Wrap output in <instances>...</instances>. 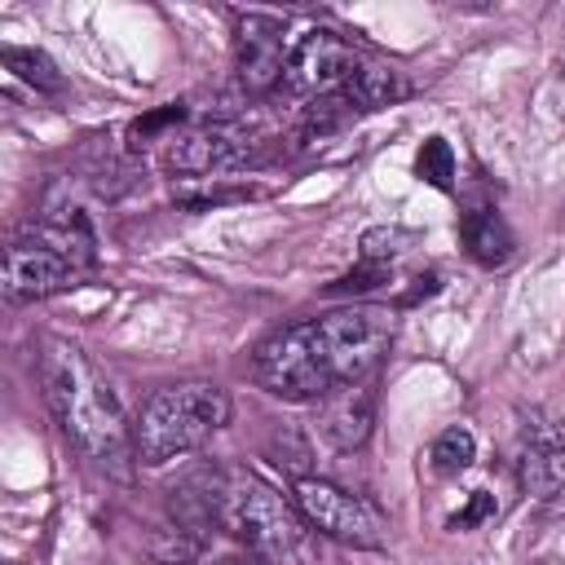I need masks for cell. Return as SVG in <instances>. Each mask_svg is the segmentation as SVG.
Here are the masks:
<instances>
[{
	"mask_svg": "<svg viewBox=\"0 0 565 565\" xmlns=\"http://www.w3.org/2000/svg\"><path fill=\"white\" fill-rule=\"evenodd\" d=\"M44 397H49L62 433L93 463H115L132 446V428L124 424V411H119L110 384L66 340H53L44 353Z\"/></svg>",
	"mask_w": 565,
	"mask_h": 565,
	"instance_id": "6da1fadb",
	"label": "cell"
},
{
	"mask_svg": "<svg viewBox=\"0 0 565 565\" xmlns=\"http://www.w3.org/2000/svg\"><path fill=\"white\" fill-rule=\"evenodd\" d=\"M230 419V397L216 384H172L146 397L132 419V455L146 468L199 450Z\"/></svg>",
	"mask_w": 565,
	"mask_h": 565,
	"instance_id": "7a4b0ae2",
	"label": "cell"
},
{
	"mask_svg": "<svg viewBox=\"0 0 565 565\" xmlns=\"http://www.w3.org/2000/svg\"><path fill=\"white\" fill-rule=\"evenodd\" d=\"M313 353L331 380V393L340 384L371 380L375 366L384 362L393 335H397V313L384 305H344L309 322Z\"/></svg>",
	"mask_w": 565,
	"mask_h": 565,
	"instance_id": "3957f363",
	"label": "cell"
},
{
	"mask_svg": "<svg viewBox=\"0 0 565 565\" xmlns=\"http://www.w3.org/2000/svg\"><path fill=\"white\" fill-rule=\"evenodd\" d=\"M221 516L269 561V565H300L309 543V521L300 516L296 499L287 503L274 486L252 472H238L221 486Z\"/></svg>",
	"mask_w": 565,
	"mask_h": 565,
	"instance_id": "277c9868",
	"label": "cell"
},
{
	"mask_svg": "<svg viewBox=\"0 0 565 565\" xmlns=\"http://www.w3.org/2000/svg\"><path fill=\"white\" fill-rule=\"evenodd\" d=\"M291 499H296L300 516L309 521V530L322 534V539H335V543H349V547H380L384 543L380 512L362 494H353V490H344L327 477H296Z\"/></svg>",
	"mask_w": 565,
	"mask_h": 565,
	"instance_id": "5b68a950",
	"label": "cell"
},
{
	"mask_svg": "<svg viewBox=\"0 0 565 565\" xmlns=\"http://www.w3.org/2000/svg\"><path fill=\"white\" fill-rule=\"evenodd\" d=\"M256 380L274 393V397H287V402H318L331 393V380L313 353V335H309V322H296V327H282L274 331L256 358Z\"/></svg>",
	"mask_w": 565,
	"mask_h": 565,
	"instance_id": "8992f818",
	"label": "cell"
},
{
	"mask_svg": "<svg viewBox=\"0 0 565 565\" xmlns=\"http://www.w3.org/2000/svg\"><path fill=\"white\" fill-rule=\"evenodd\" d=\"M291 44L282 40V22L269 13H243L234 22V71L247 93H269L287 75Z\"/></svg>",
	"mask_w": 565,
	"mask_h": 565,
	"instance_id": "52a82bcc",
	"label": "cell"
},
{
	"mask_svg": "<svg viewBox=\"0 0 565 565\" xmlns=\"http://www.w3.org/2000/svg\"><path fill=\"white\" fill-rule=\"evenodd\" d=\"M353 66H358V53H353L335 31L313 26V31H305V35L291 44L282 84H287L291 93H313V97H322V93H340V84L349 79Z\"/></svg>",
	"mask_w": 565,
	"mask_h": 565,
	"instance_id": "ba28073f",
	"label": "cell"
},
{
	"mask_svg": "<svg viewBox=\"0 0 565 565\" xmlns=\"http://www.w3.org/2000/svg\"><path fill=\"white\" fill-rule=\"evenodd\" d=\"M79 282V269L71 260H62L57 252L31 243V238H13L4 247V269H0V287L13 305L26 300H44L53 291H66Z\"/></svg>",
	"mask_w": 565,
	"mask_h": 565,
	"instance_id": "9c48e42d",
	"label": "cell"
},
{
	"mask_svg": "<svg viewBox=\"0 0 565 565\" xmlns=\"http://www.w3.org/2000/svg\"><path fill=\"white\" fill-rule=\"evenodd\" d=\"M252 137L243 128L230 124H212V128H194L172 137L168 146V168L185 172V177H203V172H221V168H238L252 159Z\"/></svg>",
	"mask_w": 565,
	"mask_h": 565,
	"instance_id": "30bf717a",
	"label": "cell"
},
{
	"mask_svg": "<svg viewBox=\"0 0 565 565\" xmlns=\"http://www.w3.org/2000/svg\"><path fill=\"white\" fill-rule=\"evenodd\" d=\"M375 375L371 380H358V384H340L335 393L322 397V437L335 446V450H353L371 437V424H375Z\"/></svg>",
	"mask_w": 565,
	"mask_h": 565,
	"instance_id": "8fae6325",
	"label": "cell"
},
{
	"mask_svg": "<svg viewBox=\"0 0 565 565\" xmlns=\"http://www.w3.org/2000/svg\"><path fill=\"white\" fill-rule=\"evenodd\" d=\"M411 93L406 75L388 62H371V57H358V66L349 71V79L340 84V97L353 106V110H380V106H393Z\"/></svg>",
	"mask_w": 565,
	"mask_h": 565,
	"instance_id": "7c38bea8",
	"label": "cell"
},
{
	"mask_svg": "<svg viewBox=\"0 0 565 565\" xmlns=\"http://www.w3.org/2000/svg\"><path fill=\"white\" fill-rule=\"evenodd\" d=\"M459 238H463V252H468L477 265H503V260L512 256V230H508V221H503L494 207H472V212H463Z\"/></svg>",
	"mask_w": 565,
	"mask_h": 565,
	"instance_id": "4fadbf2b",
	"label": "cell"
},
{
	"mask_svg": "<svg viewBox=\"0 0 565 565\" xmlns=\"http://www.w3.org/2000/svg\"><path fill=\"white\" fill-rule=\"evenodd\" d=\"M516 477L530 494H556L565 486V455L561 450H539V446H521L516 459Z\"/></svg>",
	"mask_w": 565,
	"mask_h": 565,
	"instance_id": "5bb4252c",
	"label": "cell"
},
{
	"mask_svg": "<svg viewBox=\"0 0 565 565\" xmlns=\"http://www.w3.org/2000/svg\"><path fill=\"white\" fill-rule=\"evenodd\" d=\"M472 459H477V437H472L463 424L441 428L437 441H433V450H428V463H433L437 477H459Z\"/></svg>",
	"mask_w": 565,
	"mask_h": 565,
	"instance_id": "9a60e30c",
	"label": "cell"
},
{
	"mask_svg": "<svg viewBox=\"0 0 565 565\" xmlns=\"http://www.w3.org/2000/svg\"><path fill=\"white\" fill-rule=\"evenodd\" d=\"M415 177L428 181L433 190H455V150L446 137H428L415 154Z\"/></svg>",
	"mask_w": 565,
	"mask_h": 565,
	"instance_id": "2e32d148",
	"label": "cell"
},
{
	"mask_svg": "<svg viewBox=\"0 0 565 565\" xmlns=\"http://www.w3.org/2000/svg\"><path fill=\"white\" fill-rule=\"evenodd\" d=\"M4 62H9V71H13L18 79H26V84L40 88V93H57V88H62L57 66H53L40 49H4Z\"/></svg>",
	"mask_w": 565,
	"mask_h": 565,
	"instance_id": "e0dca14e",
	"label": "cell"
},
{
	"mask_svg": "<svg viewBox=\"0 0 565 565\" xmlns=\"http://www.w3.org/2000/svg\"><path fill=\"white\" fill-rule=\"evenodd\" d=\"M521 441L539 446V450H561L565 455V419L547 415V411H530L525 424H521Z\"/></svg>",
	"mask_w": 565,
	"mask_h": 565,
	"instance_id": "ac0fdd59",
	"label": "cell"
},
{
	"mask_svg": "<svg viewBox=\"0 0 565 565\" xmlns=\"http://www.w3.org/2000/svg\"><path fill=\"white\" fill-rule=\"evenodd\" d=\"M406 243H411V234H402V230H366V238H362V256H366L371 265H384V260H393Z\"/></svg>",
	"mask_w": 565,
	"mask_h": 565,
	"instance_id": "d6986e66",
	"label": "cell"
},
{
	"mask_svg": "<svg viewBox=\"0 0 565 565\" xmlns=\"http://www.w3.org/2000/svg\"><path fill=\"white\" fill-rule=\"evenodd\" d=\"M388 278V269L384 265H362V269H353V274H344V278H335L327 291H335V296H344V291H371V287H380Z\"/></svg>",
	"mask_w": 565,
	"mask_h": 565,
	"instance_id": "ffe728a7",
	"label": "cell"
},
{
	"mask_svg": "<svg viewBox=\"0 0 565 565\" xmlns=\"http://www.w3.org/2000/svg\"><path fill=\"white\" fill-rule=\"evenodd\" d=\"M490 516H494V499H490L486 490H477V494L468 499V508L450 516V530H472V525H481V521H490Z\"/></svg>",
	"mask_w": 565,
	"mask_h": 565,
	"instance_id": "44dd1931",
	"label": "cell"
},
{
	"mask_svg": "<svg viewBox=\"0 0 565 565\" xmlns=\"http://www.w3.org/2000/svg\"><path fill=\"white\" fill-rule=\"evenodd\" d=\"M181 119V106H163V110H154V115H146V119H137L132 124V137H150V132H159V128H168V124H177Z\"/></svg>",
	"mask_w": 565,
	"mask_h": 565,
	"instance_id": "7402d4cb",
	"label": "cell"
},
{
	"mask_svg": "<svg viewBox=\"0 0 565 565\" xmlns=\"http://www.w3.org/2000/svg\"><path fill=\"white\" fill-rule=\"evenodd\" d=\"M543 565H565V561H543Z\"/></svg>",
	"mask_w": 565,
	"mask_h": 565,
	"instance_id": "603a6c76",
	"label": "cell"
}]
</instances>
